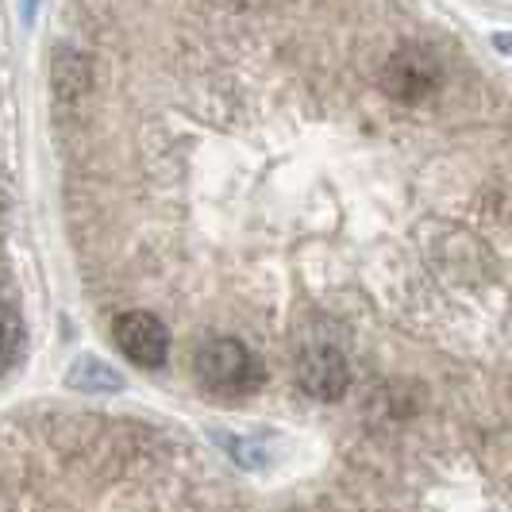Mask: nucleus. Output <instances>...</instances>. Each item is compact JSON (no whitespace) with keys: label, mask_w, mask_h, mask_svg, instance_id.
Masks as SVG:
<instances>
[{"label":"nucleus","mask_w":512,"mask_h":512,"mask_svg":"<svg viewBox=\"0 0 512 512\" xmlns=\"http://www.w3.org/2000/svg\"><path fill=\"white\" fill-rule=\"evenodd\" d=\"M24 355V320L12 305L0 301V374L12 370Z\"/></svg>","instance_id":"423d86ee"},{"label":"nucleus","mask_w":512,"mask_h":512,"mask_svg":"<svg viewBox=\"0 0 512 512\" xmlns=\"http://www.w3.org/2000/svg\"><path fill=\"white\" fill-rule=\"evenodd\" d=\"M112 339L120 347V355L143 370H158L170 355V332L166 324L147 312V308H131L112 320Z\"/></svg>","instance_id":"7ed1b4c3"},{"label":"nucleus","mask_w":512,"mask_h":512,"mask_svg":"<svg viewBox=\"0 0 512 512\" xmlns=\"http://www.w3.org/2000/svg\"><path fill=\"white\" fill-rule=\"evenodd\" d=\"M193 378L205 389L208 397H220V401H235V397H247L255 393L258 385L266 382V370L258 355L235 335H216L197 347V359H193Z\"/></svg>","instance_id":"f257e3e1"},{"label":"nucleus","mask_w":512,"mask_h":512,"mask_svg":"<svg viewBox=\"0 0 512 512\" xmlns=\"http://www.w3.org/2000/svg\"><path fill=\"white\" fill-rule=\"evenodd\" d=\"M297 385L305 389L312 401H339L351 389V370L347 359L339 355V347L332 343H312L297 355Z\"/></svg>","instance_id":"20e7f679"},{"label":"nucleus","mask_w":512,"mask_h":512,"mask_svg":"<svg viewBox=\"0 0 512 512\" xmlns=\"http://www.w3.org/2000/svg\"><path fill=\"white\" fill-rule=\"evenodd\" d=\"M70 385L74 389H85V393H112V389H120L124 378L112 370V366H104L101 359H81L70 370Z\"/></svg>","instance_id":"0eeeda50"},{"label":"nucleus","mask_w":512,"mask_h":512,"mask_svg":"<svg viewBox=\"0 0 512 512\" xmlns=\"http://www.w3.org/2000/svg\"><path fill=\"white\" fill-rule=\"evenodd\" d=\"M443 85V66L432 51L424 47H405L382 66V89L385 97L397 104H420L428 101Z\"/></svg>","instance_id":"f03ea898"},{"label":"nucleus","mask_w":512,"mask_h":512,"mask_svg":"<svg viewBox=\"0 0 512 512\" xmlns=\"http://www.w3.org/2000/svg\"><path fill=\"white\" fill-rule=\"evenodd\" d=\"M89 58L85 54L70 51V47H58L51 58V93L54 101L62 104V108H74L85 93H89Z\"/></svg>","instance_id":"39448f33"}]
</instances>
